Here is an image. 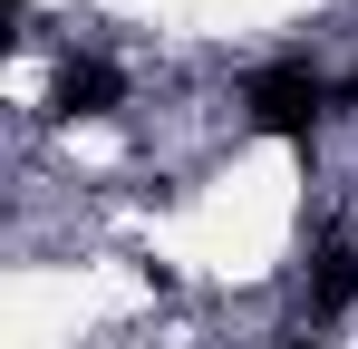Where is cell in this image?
Returning a JSON list of instances; mask_svg holds the SVG:
<instances>
[{
	"label": "cell",
	"mask_w": 358,
	"mask_h": 349,
	"mask_svg": "<svg viewBox=\"0 0 358 349\" xmlns=\"http://www.w3.org/2000/svg\"><path fill=\"white\" fill-rule=\"evenodd\" d=\"M242 107H252V126H262V136L310 146V126H320V107H329V88H320L310 68H262V78L242 88Z\"/></svg>",
	"instance_id": "cell-1"
},
{
	"label": "cell",
	"mask_w": 358,
	"mask_h": 349,
	"mask_svg": "<svg viewBox=\"0 0 358 349\" xmlns=\"http://www.w3.org/2000/svg\"><path fill=\"white\" fill-rule=\"evenodd\" d=\"M117 97H126V78L107 68V58H68L59 88H49V116H68V126H78V116H107Z\"/></svg>",
	"instance_id": "cell-2"
},
{
	"label": "cell",
	"mask_w": 358,
	"mask_h": 349,
	"mask_svg": "<svg viewBox=\"0 0 358 349\" xmlns=\"http://www.w3.org/2000/svg\"><path fill=\"white\" fill-rule=\"evenodd\" d=\"M339 310H358V242H329L310 282V320H339Z\"/></svg>",
	"instance_id": "cell-3"
},
{
	"label": "cell",
	"mask_w": 358,
	"mask_h": 349,
	"mask_svg": "<svg viewBox=\"0 0 358 349\" xmlns=\"http://www.w3.org/2000/svg\"><path fill=\"white\" fill-rule=\"evenodd\" d=\"M339 97H349V107H358V68H349V88H339Z\"/></svg>",
	"instance_id": "cell-4"
}]
</instances>
